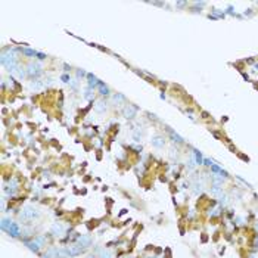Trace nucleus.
<instances>
[{"label": "nucleus", "instance_id": "f257e3e1", "mask_svg": "<svg viewBox=\"0 0 258 258\" xmlns=\"http://www.w3.org/2000/svg\"><path fill=\"white\" fill-rule=\"evenodd\" d=\"M2 64L5 66H7V70H9V72L12 70H15L16 68V55H15V50H7L5 52V53L2 55Z\"/></svg>", "mask_w": 258, "mask_h": 258}, {"label": "nucleus", "instance_id": "f03ea898", "mask_svg": "<svg viewBox=\"0 0 258 258\" xmlns=\"http://www.w3.org/2000/svg\"><path fill=\"white\" fill-rule=\"evenodd\" d=\"M2 229L3 230H6L7 233H11L12 236H19V227H18V224L16 223H13V221H11V220H3L2 221Z\"/></svg>", "mask_w": 258, "mask_h": 258}, {"label": "nucleus", "instance_id": "7ed1b4c3", "mask_svg": "<svg viewBox=\"0 0 258 258\" xmlns=\"http://www.w3.org/2000/svg\"><path fill=\"white\" fill-rule=\"evenodd\" d=\"M19 216H21V218H25V220H32V218H37L40 216V212L34 206H25Z\"/></svg>", "mask_w": 258, "mask_h": 258}, {"label": "nucleus", "instance_id": "20e7f679", "mask_svg": "<svg viewBox=\"0 0 258 258\" xmlns=\"http://www.w3.org/2000/svg\"><path fill=\"white\" fill-rule=\"evenodd\" d=\"M27 68H28V71H27L28 75L34 77V75H40L41 74V64L40 62H31Z\"/></svg>", "mask_w": 258, "mask_h": 258}, {"label": "nucleus", "instance_id": "39448f33", "mask_svg": "<svg viewBox=\"0 0 258 258\" xmlns=\"http://www.w3.org/2000/svg\"><path fill=\"white\" fill-rule=\"evenodd\" d=\"M27 245H28L30 249H32V251L37 252V251H40V248L44 245V239H43V237H37V239H34L32 242H28Z\"/></svg>", "mask_w": 258, "mask_h": 258}, {"label": "nucleus", "instance_id": "423d86ee", "mask_svg": "<svg viewBox=\"0 0 258 258\" xmlns=\"http://www.w3.org/2000/svg\"><path fill=\"white\" fill-rule=\"evenodd\" d=\"M123 114H124V117H125V118L131 119V118H134V117H136V114H137V108H136V106H133V105H127V106L124 108V111H123Z\"/></svg>", "mask_w": 258, "mask_h": 258}, {"label": "nucleus", "instance_id": "0eeeda50", "mask_svg": "<svg viewBox=\"0 0 258 258\" xmlns=\"http://www.w3.org/2000/svg\"><path fill=\"white\" fill-rule=\"evenodd\" d=\"M84 246H81V245H74V246H70L66 249V252H68V255H71V257H75V255H80L83 251H84Z\"/></svg>", "mask_w": 258, "mask_h": 258}, {"label": "nucleus", "instance_id": "6e6552de", "mask_svg": "<svg viewBox=\"0 0 258 258\" xmlns=\"http://www.w3.org/2000/svg\"><path fill=\"white\" fill-rule=\"evenodd\" d=\"M77 240H78V243H80L81 246H84V248H87V246L92 243V239H90V236H86V235H81V236H78V237H77Z\"/></svg>", "mask_w": 258, "mask_h": 258}, {"label": "nucleus", "instance_id": "1a4fd4ad", "mask_svg": "<svg viewBox=\"0 0 258 258\" xmlns=\"http://www.w3.org/2000/svg\"><path fill=\"white\" fill-rule=\"evenodd\" d=\"M59 257H61V249H55V248L49 249L44 254V258H59Z\"/></svg>", "mask_w": 258, "mask_h": 258}, {"label": "nucleus", "instance_id": "9d476101", "mask_svg": "<svg viewBox=\"0 0 258 258\" xmlns=\"http://www.w3.org/2000/svg\"><path fill=\"white\" fill-rule=\"evenodd\" d=\"M16 189H18V182H16V180H11L9 184H7V193H9L11 196L15 195Z\"/></svg>", "mask_w": 258, "mask_h": 258}, {"label": "nucleus", "instance_id": "9b49d317", "mask_svg": "<svg viewBox=\"0 0 258 258\" xmlns=\"http://www.w3.org/2000/svg\"><path fill=\"white\" fill-rule=\"evenodd\" d=\"M11 74H12V75H15L16 78H24V75H25L24 70H22V68H19V66H16L15 70H12V71H11Z\"/></svg>", "mask_w": 258, "mask_h": 258}, {"label": "nucleus", "instance_id": "f8f14e48", "mask_svg": "<svg viewBox=\"0 0 258 258\" xmlns=\"http://www.w3.org/2000/svg\"><path fill=\"white\" fill-rule=\"evenodd\" d=\"M87 78H89V87H94V86H99V80L94 77L93 74H87Z\"/></svg>", "mask_w": 258, "mask_h": 258}, {"label": "nucleus", "instance_id": "ddd939ff", "mask_svg": "<svg viewBox=\"0 0 258 258\" xmlns=\"http://www.w3.org/2000/svg\"><path fill=\"white\" fill-rule=\"evenodd\" d=\"M62 231H64V227L59 224V223H58V224H53V226H52V233H53L55 236L62 235Z\"/></svg>", "mask_w": 258, "mask_h": 258}, {"label": "nucleus", "instance_id": "4468645a", "mask_svg": "<svg viewBox=\"0 0 258 258\" xmlns=\"http://www.w3.org/2000/svg\"><path fill=\"white\" fill-rule=\"evenodd\" d=\"M152 145L155 146V148H162V146H164V139L159 137V136L153 137V139H152Z\"/></svg>", "mask_w": 258, "mask_h": 258}, {"label": "nucleus", "instance_id": "2eb2a0df", "mask_svg": "<svg viewBox=\"0 0 258 258\" xmlns=\"http://www.w3.org/2000/svg\"><path fill=\"white\" fill-rule=\"evenodd\" d=\"M97 255H99V258H111V257H112V254H111L108 249H99Z\"/></svg>", "mask_w": 258, "mask_h": 258}, {"label": "nucleus", "instance_id": "dca6fc26", "mask_svg": "<svg viewBox=\"0 0 258 258\" xmlns=\"http://www.w3.org/2000/svg\"><path fill=\"white\" fill-rule=\"evenodd\" d=\"M211 170L214 171V173L220 174L221 177H223V176H227V174H226V171H223V170H221V168H220L218 165H216V164H211Z\"/></svg>", "mask_w": 258, "mask_h": 258}, {"label": "nucleus", "instance_id": "f3484780", "mask_svg": "<svg viewBox=\"0 0 258 258\" xmlns=\"http://www.w3.org/2000/svg\"><path fill=\"white\" fill-rule=\"evenodd\" d=\"M94 109H96L97 112H103V111L106 109V103L102 102V100H99V102L96 103V106H94Z\"/></svg>", "mask_w": 258, "mask_h": 258}, {"label": "nucleus", "instance_id": "a211bd4d", "mask_svg": "<svg viewBox=\"0 0 258 258\" xmlns=\"http://www.w3.org/2000/svg\"><path fill=\"white\" fill-rule=\"evenodd\" d=\"M43 87H44V84H43L41 81H32L31 83V89L32 90H41Z\"/></svg>", "mask_w": 258, "mask_h": 258}, {"label": "nucleus", "instance_id": "6ab92c4d", "mask_svg": "<svg viewBox=\"0 0 258 258\" xmlns=\"http://www.w3.org/2000/svg\"><path fill=\"white\" fill-rule=\"evenodd\" d=\"M22 53H24V55H27V56H37V55H38V52L32 50V49H22Z\"/></svg>", "mask_w": 258, "mask_h": 258}, {"label": "nucleus", "instance_id": "aec40b11", "mask_svg": "<svg viewBox=\"0 0 258 258\" xmlns=\"http://www.w3.org/2000/svg\"><path fill=\"white\" fill-rule=\"evenodd\" d=\"M193 155H195V159H196L198 164H202V162H204V158H202L201 152H199V151H193Z\"/></svg>", "mask_w": 258, "mask_h": 258}, {"label": "nucleus", "instance_id": "412c9836", "mask_svg": "<svg viewBox=\"0 0 258 258\" xmlns=\"http://www.w3.org/2000/svg\"><path fill=\"white\" fill-rule=\"evenodd\" d=\"M99 90H100V94H108V93H109L108 87H106L103 83H99Z\"/></svg>", "mask_w": 258, "mask_h": 258}, {"label": "nucleus", "instance_id": "4be33fe9", "mask_svg": "<svg viewBox=\"0 0 258 258\" xmlns=\"http://www.w3.org/2000/svg\"><path fill=\"white\" fill-rule=\"evenodd\" d=\"M170 133H171V137H173L174 142H177V143H183V139H182V137H180L178 134H176L174 131H170Z\"/></svg>", "mask_w": 258, "mask_h": 258}, {"label": "nucleus", "instance_id": "5701e85b", "mask_svg": "<svg viewBox=\"0 0 258 258\" xmlns=\"http://www.w3.org/2000/svg\"><path fill=\"white\" fill-rule=\"evenodd\" d=\"M112 100L117 102V103H118V102H123V100H124V96H123V94H114V96H112Z\"/></svg>", "mask_w": 258, "mask_h": 258}, {"label": "nucleus", "instance_id": "b1692460", "mask_svg": "<svg viewBox=\"0 0 258 258\" xmlns=\"http://www.w3.org/2000/svg\"><path fill=\"white\" fill-rule=\"evenodd\" d=\"M84 97H86V99H92V89H90V87L86 89V92H84Z\"/></svg>", "mask_w": 258, "mask_h": 258}, {"label": "nucleus", "instance_id": "393cba45", "mask_svg": "<svg viewBox=\"0 0 258 258\" xmlns=\"http://www.w3.org/2000/svg\"><path fill=\"white\" fill-rule=\"evenodd\" d=\"M62 81H65V83H70V81H71V80H70V75L64 74V75H62Z\"/></svg>", "mask_w": 258, "mask_h": 258}, {"label": "nucleus", "instance_id": "a878e982", "mask_svg": "<svg viewBox=\"0 0 258 258\" xmlns=\"http://www.w3.org/2000/svg\"><path fill=\"white\" fill-rule=\"evenodd\" d=\"M77 75H78V77H80V75H87V74H86V72H84L83 70H80L78 72H77Z\"/></svg>", "mask_w": 258, "mask_h": 258}, {"label": "nucleus", "instance_id": "bb28decb", "mask_svg": "<svg viewBox=\"0 0 258 258\" xmlns=\"http://www.w3.org/2000/svg\"><path fill=\"white\" fill-rule=\"evenodd\" d=\"M70 83H71V86H72L74 89H77V81H75V80H72V81H70Z\"/></svg>", "mask_w": 258, "mask_h": 258}, {"label": "nucleus", "instance_id": "cd10ccee", "mask_svg": "<svg viewBox=\"0 0 258 258\" xmlns=\"http://www.w3.org/2000/svg\"><path fill=\"white\" fill-rule=\"evenodd\" d=\"M89 258H94V257H89Z\"/></svg>", "mask_w": 258, "mask_h": 258}, {"label": "nucleus", "instance_id": "c85d7f7f", "mask_svg": "<svg viewBox=\"0 0 258 258\" xmlns=\"http://www.w3.org/2000/svg\"><path fill=\"white\" fill-rule=\"evenodd\" d=\"M257 229H258V224H257Z\"/></svg>", "mask_w": 258, "mask_h": 258}]
</instances>
